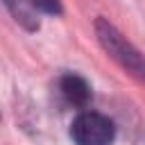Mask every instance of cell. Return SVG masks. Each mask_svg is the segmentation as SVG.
I'll use <instances>...</instances> for the list:
<instances>
[{
	"mask_svg": "<svg viewBox=\"0 0 145 145\" xmlns=\"http://www.w3.org/2000/svg\"><path fill=\"white\" fill-rule=\"evenodd\" d=\"M95 36L102 50L131 77L145 84V54L106 18H95Z\"/></svg>",
	"mask_w": 145,
	"mask_h": 145,
	"instance_id": "cell-1",
	"label": "cell"
},
{
	"mask_svg": "<svg viewBox=\"0 0 145 145\" xmlns=\"http://www.w3.org/2000/svg\"><path fill=\"white\" fill-rule=\"evenodd\" d=\"M75 145H111L116 140V122L100 111H79L70 122Z\"/></svg>",
	"mask_w": 145,
	"mask_h": 145,
	"instance_id": "cell-2",
	"label": "cell"
},
{
	"mask_svg": "<svg viewBox=\"0 0 145 145\" xmlns=\"http://www.w3.org/2000/svg\"><path fill=\"white\" fill-rule=\"evenodd\" d=\"M59 93L70 106H77V109H86V104L93 100L91 84L77 72H66L59 77Z\"/></svg>",
	"mask_w": 145,
	"mask_h": 145,
	"instance_id": "cell-3",
	"label": "cell"
},
{
	"mask_svg": "<svg viewBox=\"0 0 145 145\" xmlns=\"http://www.w3.org/2000/svg\"><path fill=\"white\" fill-rule=\"evenodd\" d=\"M7 11L14 16V20L18 25H23L27 32H36L39 29V18L34 14V7L27 2V0H0Z\"/></svg>",
	"mask_w": 145,
	"mask_h": 145,
	"instance_id": "cell-4",
	"label": "cell"
},
{
	"mask_svg": "<svg viewBox=\"0 0 145 145\" xmlns=\"http://www.w3.org/2000/svg\"><path fill=\"white\" fill-rule=\"evenodd\" d=\"M29 5L43 14H50V16H59L63 9H61V2L59 0H29Z\"/></svg>",
	"mask_w": 145,
	"mask_h": 145,
	"instance_id": "cell-5",
	"label": "cell"
}]
</instances>
